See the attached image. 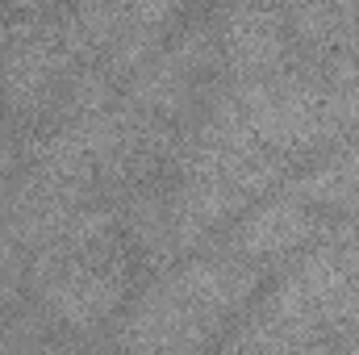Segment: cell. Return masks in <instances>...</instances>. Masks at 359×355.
Instances as JSON below:
<instances>
[{
	"label": "cell",
	"mask_w": 359,
	"mask_h": 355,
	"mask_svg": "<svg viewBox=\"0 0 359 355\" xmlns=\"http://www.w3.org/2000/svg\"><path fill=\"white\" fill-rule=\"evenodd\" d=\"M268 267L226 247H205L155 276H138L130 301L109 326L113 347L130 351H205L268 284Z\"/></svg>",
	"instance_id": "6da1fadb"
},
{
	"label": "cell",
	"mask_w": 359,
	"mask_h": 355,
	"mask_svg": "<svg viewBox=\"0 0 359 355\" xmlns=\"http://www.w3.org/2000/svg\"><path fill=\"white\" fill-rule=\"evenodd\" d=\"M84 67L63 42L59 8L38 13H8L4 17V46H0V109L13 117L17 130L46 126L55 100L72 72Z\"/></svg>",
	"instance_id": "7a4b0ae2"
},
{
	"label": "cell",
	"mask_w": 359,
	"mask_h": 355,
	"mask_svg": "<svg viewBox=\"0 0 359 355\" xmlns=\"http://www.w3.org/2000/svg\"><path fill=\"white\" fill-rule=\"evenodd\" d=\"M326 222H330V217H326L318 205H309L305 196H297L292 188L280 184L276 192L251 201V205L222 230L217 247H226V251H234V255H243V260H251V264L276 272L284 260H292L297 251H305V247L326 230Z\"/></svg>",
	"instance_id": "3957f363"
},
{
	"label": "cell",
	"mask_w": 359,
	"mask_h": 355,
	"mask_svg": "<svg viewBox=\"0 0 359 355\" xmlns=\"http://www.w3.org/2000/svg\"><path fill=\"white\" fill-rule=\"evenodd\" d=\"M209 13L217 25L226 80L268 76L297 59V46L276 0H209Z\"/></svg>",
	"instance_id": "277c9868"
},
{
	"label": "cell",
	"mask_w": 359,
	"mask_h": 355,
	"mask_svg": "<svg viewBox=\"0 0 359 355\" xmlns=\"http://www.w3.org/2000/svg\"><path fill=\"white\" fill-rule=\"evenodd\" d=\"M4 13H38V8H50L55 0H0Z\"/></svg>",
	"instance_id": "5b68a950"
}]
</instances>
